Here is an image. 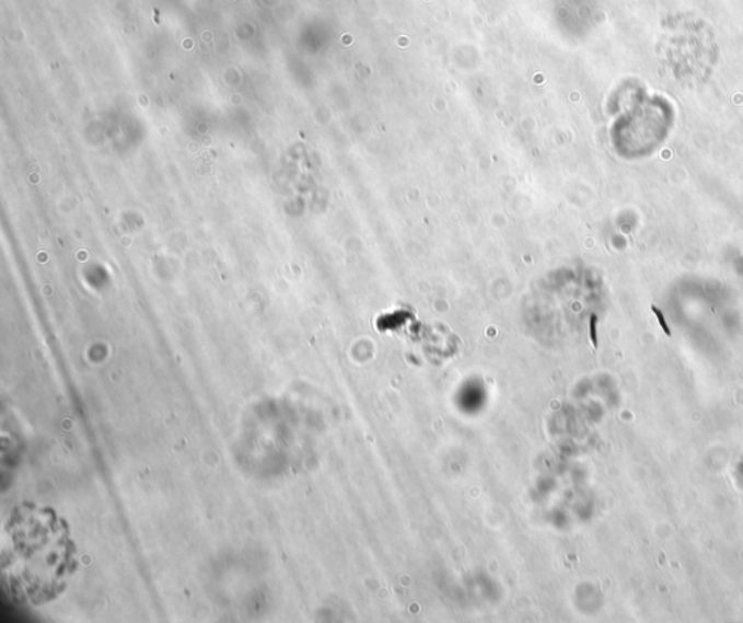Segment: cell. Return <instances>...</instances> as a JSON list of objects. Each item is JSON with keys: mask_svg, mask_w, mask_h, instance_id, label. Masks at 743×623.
Segmentation results:
<instances>
[{"mask_svg": "<svg viewBox=\"0 0 743 623\" xmlns=\"http://www.w3.org/2000/svg\"><path fill=\"white\" fill-rule=\"evenodd\" d=\"M9 532L11 546L4 550V558L11 567L4 572H11L22 593L34 600L59 593L73 559L65 524L50 511L21 507Z\"/></svg>", "mask_w": 743, "mask_h": 623, "instance_id": "obj_1", "label": "cell"}]
</instances>
